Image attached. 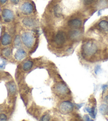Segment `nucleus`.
Segmentation results:
<instances>
[{
	"label": "nucleus",
	"mask_w": 108,
	"mask_h": 121,
	"mask_svg": "<svg viewBox=\"0 0 108 121\" xmlns=\"http://www.w3.org/2000/svg\"><path fill=\"white\" fill-rule=\"evenodd\" d=\"M99 111L103 115H107L108 113V106L105 104H102L99 107Z\"/></svg>",
	"instance_id": "dca6fc26"
},
{
	"label": "nucleus",
	"mask_w": 108,
	"mask_h": 121,
	"mask_svg": "<svg viewBox=\"0 0 108 121\" xmlns=\"http://www.w3.org/2000/svg\"><path fill=\"white\" fill-rule=\"evenodd\" d=\"M100 69H101L100 66H99V65H97V66H96V67H95V70H95V73L96 74H97V73H98V72H99L100 70Z\"/></svg>",
	"instance_id": "393cba45"
},
{
	"label": "nucleus",
	"mask_w": 108,
	"mask_h": 121,
	"mask_svg": "<svg viewBox=\"0 0 108 121\" xmlns=\"http://www.w3.org/2000/svg\"><path fill=\"white\" fill-rule=\"evenodd\" d=\"M74 108V105L69 101H65L61 104L59 110L62 114H66L71 112Z\"/></svg>",
	"instance_id": "7ed1b4c3"
},
{
	"label": "nucleus",
	"mask_w": 108,
	"mask_h": 121,
	"mask_svg": "<svg viewBox=\"0 0 108 121\" xmlns=\"http://www.w3.org/2000/svg\"><path fill=\"white\" fill-rule=\"evenodd\" d=\"M54 13L57 18H60L62 15V10L59 5H56L54 8Z\"/></svg>",
	"instance_id": "ddd939ff"
},
{
	"label": "nucleus",
	"mask_w": 108,
	"mask_h": 121,
	"mask_svg": "<svg viewBox=\"0 0 108 121\" xmlns=\"http://www.w3.org/2000/svg\"><path fill=\"white\" fill-rule=\"evenodd\" d=\"M20 10L23 13L26 14V15H28L33 12L34 7H33L31 3L29 2H26L21 5Z\"/></svg>",
	"instance_id": "423d86ee"
},
{
	"label": "nucleus",
	"mask_w": 108,
	"mask_h": 121,
	"mask_svg": "<svg viewBox=\"0 0 108 121\" xmlns=\"http://www.w3.org/2000/svg\"><path fill=\"white\" fill-rule=\"evenodd\" d=\"M8 89H9L10 92L11 94H14L16 91V85L13 82H10L8 83Z\"/></svg>",
	"instance_id": "f3484780"
},
{
	"label": "nucleus",
	"mask_w": 108,
	"mask_h": 121,
	"mask_svg": "<svg viewBox=\"0 0 108 121\" xmlns=\"http://www.w3.org/2000/svg\"><path fill=\"white\" fill-rule=\"evenodd\" d=\"M11 51L10 48H6L5 49H4L2 51V54L4 56H5L6 57H8L11 55Z\"/></svg>",
	"instance_id": "a211bd4d"
},
{
	"label": "nucleus",
	"mask_w": 108,
	"mask_h": 121,
	"mask_svg": "<svg viewBox=\"0 0 108 121\" xmlns=\"http://www.w3.org/2000/svg\"><path fill=\"white\" fill-rule=\"evenodd\" d=\"M21 44V41L20 37L19 35L16 36L14 40V45L15 47H20V46Z\"/></svg>",
	"instance_id": "6ab92c4d"
},
{
	"label": "nucleus",
	"mask_w": 108,
	"mask_h": 121,
	"mask_svg": "<svg viewBox=\"0 0 108 121\" xmlns=\"http://www.w3.org/2000/svg\"><path fill=\"white\" fill-rule=\"evenodd\" d=\"M97 51V45L94 42L92 41L87 42L82 47L83 53L88 57H90V56L94 55Z\"/></svg>",
	"instance_id": "f257e3e1"
},
{
	"label": "nucleus",
	"mask_w": 108,
	"mask_h": 121,
	"mask_svg": "<svg viewBox=\"0 0 108 121\" xmlns=\"http://www.w3.org/2000/svg\"><path fill=\"white\" fill-rule=\"evenodd\" d=\"M99 26L105 32H108V22L107 20H103L101 21L99 24Z\"/></svg>",
	"instance_id": "4468645a"
},
{
	"label": "nucleus",
	"mask_w": 108,
	"mask_h": 121,
	"mask_svg": "<svg viewBox=\"0 0 108 121\" xmlns=\"http://www.w3.org/2000/svg\"><path fill=\"white\" fill-rule=\"evenodd\" d=\"M2 16L4 21L6 22H11L13 19L14 14L12 11L8 9H4L2 12Z\"/></svg>",
	"instance_id": "39448f33"
},
{
	"label": "nucleus",
	"mask_w": 108,
	"mask_h": 121,
	"mask_svg": "<svg viewBox=\"0 0 108 121\" xmlns=\"http://www.w3.org/2000/svg\"><path fill=\"white\" fill-rule=\"evenodd\" d=\"M69 38L72 40H77L81 36V33L80 31L77 30H74L70 31L68 34Z\"/></svg>",
	"instance_id": "9b49d317"
},
{
	"label": "nucleus",
	"mask_w": 108,
	"mask_h": 121,
	"mask_svg": "<svg viewBox=\"0 0 108 121\" xmlns=\"http://www.w3.org/2000/svg\"><path fill=\"white\" fill-rule=\"evenodd\" d=\"M7 118V116L4 114H0V121H6Z\"/></svg>",
	"instance_id": "b1692460"
},
{
	"label": "nucleus",
	"mask_w": 108,
	"mask_h": 121,
	"mask_svg": "<svg viewBox=\"0 0 108 121\" xmlns=\"http://www.w3.org/2000/svg\"><path fill=\"white\" fill-rule=\"evenodd\" d=\"M104 101H105V103H107V104H108V95L106 96V97H105V98H104Z\"/></svg>",
	"instance_id": "7c9ffc66"
},
{
	"label": "nucleus",
	"mask_w": 108,
	"mask_h": 121,
	"mask_svg": "<svg viewBox=\"0 0 108 121\" xmlns=\"http://www.w3.org/2000/svg\"><path fill=\"white\" fill-rule=\"evenodd\" d=\"M41 120L43 121H49L50 120V116L49 115H48V114L45 115H43L42 117H41Z\"/></svg>",
	"instance_id": "5701e85b"
},
{
	"label": "nucleus",
	"mask_w": 108,
	"mask_h": 121,
	"mask_svg": "<svg viewBox=\"0 0 108 121\" xmlns=\"http://www.w3.org/2000/svg\"><path fill=\"white\" fill-rule=\"evenodd\" d=\"M33 62L31 61H27L23 64L22 68L24 71H29L32 68Z\"/></svg>",
	"instance_id": "2eb2a0df"
},
{
	"label": "nucleus",
	"mask_w": 108,
	"mask_h": 121,
	"mask_svg": "<svg viewBox=\"0 0 108 121\" xmlns=\"http://www.w3.org/2000/svg\"><path fill=\"white\" fill-rule=\"evenodd\" d=\"M22 22L24 25L29 27H32L36 25V21L31 18L27 17L24 18L22 20Z\"/></svg>",
	"instance_id": "1a4fd4ad"
},
{
	"label": "nucleus",
	"mask_w": 108,
	"mask_h": 121,
	"mask_svg": "<svg viewBox=\"0 0 108 121\" xmlns=\"http://www.w3.org/2000/svg\"><path fill=\"white\" fill-rule=\"evenodd\" d=\"M27 53L23 49H19L16 52L15 54V58L16 60H18V61H20V60H22L23 59L26 57Z\"/></svg>",
	"instance_id": "f8f14e48"
},
{
	"label": "nucleus",
	"mask_w": 108,
	"mask_h": 121,
	"mask_svg": "<svg viewBox=\"0 0 108 121\" xmlns=\"http://www.w3.org/2000/svg\"><path fill=\"white\" fill-rule=\"evenodd\" d=\"M55 90L56 92L61 95H67L70 93L69 90L66 86V85L62 82L58 83L55 87Z\"/></svg>",
	"instance_id": "20e7f679"
},
{
	"label": "nucleus",
	"mask_w": 108,
	"mask_h": 121,
	"mask_svg": "<svg viewBox=\"0 0 108 121\" xmlns=\"http://www.w3.org/2000/svg\"><path fill=\"white\" fill-rule=\"evenodd\" d=\"M85 109L86 110V112H88L89 114L91 113V108H90V107H86L85 108Z\"/></svg>",
	"instance_id": "c85d7f7f"
},
{
	"label": "nucleus",
	"mask_w": 108,
	"mask_h": 121,
	"mask_svg": "<svg viewBox=\"0 0 108 121\" xmlns=\"http://www.w3.org/2000/svg\"><path fill=\"white\" fill-rule=\"evenodd\" d=\"M21 39L23 43L27 48H31L32 47L34 43V37L32 34L28 32L23 33L21 36Z\"/></svg>",
	"instance_id": "f03ea898"
},
{
	"label": "nucleus",
	"mask_w": 108,
	"mask_h": 121,
	"mask_svg": "<svg viewBox=\"0 0 108 121\" xmlns=\"http://www.w3.org/2000/svg\"><path fill=\"white\" fill-rule=\"evenodd\" d=\"M85 5H90L95 0H81Z\"/></svg>",
	"instance_id": "4be33fe9"
},
{
	"label": "nucleus",
	"mask_w": 108,
	"mask_h": 121,
	"mask_svg": "<svg viewBox=\"0 0 108 121\" xmlns=\"http://www.w3.org/2000/svg\"><path fill=\"white\" fill-rule=\"evenodd\" d=\"M12 3L14 4H18L19 3L20 0H10Z\"/></svg>",
	"instance_id": "a878e982"
},
{
	"label": "nucleus",
	"mask_w": 108,
	"mask_h": 121,
	"mask_svg": "<svg viewBox=\"0 0 108 121\" xmlns=\"http://www.w3.org/2000/svg\"><path fill=\"white\" fill-rule=\"evenodd\" d=\"M5 65H6L5 62H3L1 65H0V68H4L5 66Z\"/></svg>",
	"instance_id": "cd10ccee"
},
{
	"label": "nucleus",
	"mask_w": 108,
	"mask_h": 121,
	"mask_svg": "<svg viewBox=\"0 0 108 121\" xmlns=\"http://www.w3.org/2000/svg\"><path fill=\"white\" fill-rule=\"evenodd\" d=\"M84 120L85 121H92V120H91L88 115H84Z\"/></svg>",
	"instance_id": "bb28decb"
},
{
	"label": "nucleus",
	"mask_w": 108,
	"mask_h": 121,
	"mask_svg": "<svg viewBox=\"0 0 108 121\" xmlns=\"http://www.w3.org/2000/svg\"><path fill=\"white\" fill-rule=\"evenodd\" d=\"M68 26L74 28H78L82 26V21L78 19H74L68 22Z\"/></svg>",
	"instance_id": "6e6552de"
},
{
	"label": "nucleus",
	"mask_w": 108,
	"mask_h": 121,
	"mask_svg": "<svg viewBox=\"0 0 108 121\" xmlns=\"http://www.w3.org/2000/svg\"><path fill=\"white\" fill-rule=\"evenodd\" d=\"M107 0H99L98 4L100 6H105L107 4Z\"/></svg>",
	"instance_id": "412c9836"
},
{
	"label": "nucleus",
	"mask_w": 108,
	"mask_h": 121,
	"mask_svg": "<svg viewBox=\"0 0 108 121\" xmlns=\"http://www.w3.org/2000/svg\"><path fill=\"white\" fill-rule=\"evenodd\" d=\"M96 109L94 107H92L91 108V112L90 114V115L93 118H95V116H96Z\"/></svg>",
	"instance_id": "aec40b11"
},
{
	"label": "nucleus",
	"mask_w": 108,
	"mask_h": 121,
	"mask_svg": "<svg viewBox=\"0 0 108 121\" xmlns=\"http://www.w3.org/2000/svg\"><path fill=\"white\" fill-rule=\"evenodd\" d=\"M8 0H0V3H1L2 4H4L6 2H7Z\"/></svg>",
	"instance_id": "c756f323"
},
{
	"label": "nucleus",
	"mask_w": 108,
	"mask_h": 121,
	"mask_svg": "<svg viewBox=\"0 0 108 121\" xmlns=\"http://www.w3.org/2000/svg\"><path fill=\"white\" fill-rule=\"evenodd\" d=\"M107 87H108V85H103V87H102V89H103V91L105 90L106 89V88H107Z\"/></svg>",
	"instance_id": "2f4dec72"
},
{
	"label": "nucleus",
	"mask_w": 108,
	"mask_h": 121,
	"mask_svg": "<svg viewBox=\"0 0 108 121\" xmlns=\"http://www.w3.org/2000/svg\"><path fill=\"white\" fill-rule=\"evenodd\" d=\"M65 34L62 31H59L55 36V41L56 44L58 46L63 45L65 42Z\"/></svg>",
	"instance_id": "0eeeda50"
},
{
	"label": "nucleus",
	"mask_w": 108,
	"mask_h": 121,
	"mask_svg": "<svg viewBox=\"0 0 108 121\" xmlns=\"http://www.w3.org/2000/svg\"><path fill=\"white\" fill-rule=\"evenodd\" d=\"M11 36L8 33H5L2 38L1 42L3 45H8L11 43Z\"/></svg>",
	"instance_id": "9d476101"
}]
</instances>
